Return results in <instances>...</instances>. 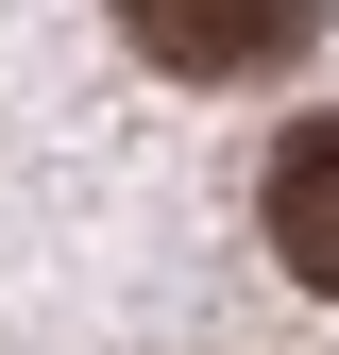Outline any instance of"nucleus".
Wrapping results in <instances>:
<instances>
[{
  "instance_id": "2",
  "label": "nucleus",
  "mask_w": 339,
  "mask_h": 355,
  "mask_svg": "<svg viewBox=\"0 0 339 355\" xmlns=\"http://www.w3.org/2000/svg\"><path fill=\"white\" fill-rule=\"evenodd\" d=\"M254 220H272V254L339 304V119H306V136L272 153V187H254Z\"/></svg>"
},
{
  "instance_id": "1",
  "label": "nucleus",
  "mask_w": 339,
  "mask_h": 355,
  "mask_svg": "<svg viewBox=\"0 0 339 355\" xmlns=\"http://www.w3.org/2000/svg\"><path fill=\"white\" fill-rule=\"evenodd\" d=\"M119 34L153 68H187V85H254V68H288L322 34V0H119Z\"/></svg>"
}]
</instances>
